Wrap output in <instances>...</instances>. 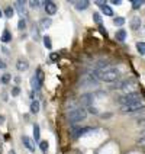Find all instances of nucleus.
Here are the masks:
<instances>
[{
  "mask_svg": "<svg viewBox=\"0 0 145 154\" xmlns=\"http://www.w3.org/2000/svg\"><path fill=\"white\" fill-rule=\"evenodd\" d=\"M5 122V116L3 115H0V124H3Z\"/></svg>",
  "mask_w": 145,
  "mask_h": 154,
  "instance_id": "nucleus-36",
  "label": "nucleus"
},
{
  "mask_svg": "<svg viewBox=\"0 0 145 154\" xmlns=\"http://www.w3.org/2000/svg\"><path fill=\"white\" fill-rule=\"evenodd\" d=\"M48 147H50V144H48V141H45V140L39 143V148H41L42 153H47V151H48Z\"/></svg>",
  "mask_w": 145,
  "mask_h": 154,
  "instance_id": "nucleus-24",
  "label": "nucleus"
},
{
  "mask_svg": "<svg viewBox=\"0 0 145 154\" xmlns=\"http://www.w3.org/2000/svg\"><path fill=\"white\" fill-rule=\"evenodd\" d=\"M144 102H134V103H129V105H123V106H120L119 111L120 113H134V115H137L139 113V111L142 112L144 111Z\"/></svg>",
  "mask_w": 145,
  "mask_h": 154,
  "instance_id": "nucleus-5",
  "label": "nucleus"
},
{
  "mask_svg": "<svg viewBox=\"0 0 145 154\" xmlns=\"http://www.w3.org/2000/svg\"><path fill=\"white\" fill-rule=\"evenodd\" d=\"M34 143H41V129L38 124L34 125Z\"/></svg>",
  "mask_w": 145,
  "mask_h": 154,
  "instance_id": "nucleus-15",
  "label": "nucleus"
},
{
  "mask_svg": "<svg viewBox=\"0 0 145 154\" xmlns=\"http://www.w3.org/2000/svg\"><path fill=\"white\" fill-rule=\"evenodd\" d=\"M44 8H45V12H47V15H50V16H52V15H55V13H57V5H55L54 2H51V0L45 2Z\"/></svg>",
  "mask_w": 145,
  "mask_h": 154,
  "instance_id": "nucleus-8",
  "label": "nucleus"
},
{
  "mask_svg": "<svg viewBox=\"0 0 145 154\" xmlns=\"http://www.w3.org/2000/svg\"><path fill=\"white\" fill-rule=\"evenodd\" d=\"M9 154H16V153H15V151H13V150H10V153H9Z\"/></svg>",
  "mask_w": 145,
  "mask_h": 154,
  "instance_id": "nucleus-38",
  "label": "nucleus"
},
{
  "mask_svg": "<svg viewBox=\"0 0 145 154\" xmlns=\"http://www.w3.org/2000/svg\"><path fill=\"white\" fill-rule=\"evenodd\" d=\"M15 82H16L17 85H19V83H20V79H19V77H15Z\"/></svg>",
  "mask_w": 145,
  "mask_h": 154,
  "instance_id": "nucleus-37",
  "label": "nucleus"
},
{
  "mask_svg": "<svg viewBox=\"0 0 145 154\" xmlns=\"http://www.w3.org/2000/svg\"><path fill=\"white\" fill-rule=\"evenodd\" d=\"M116 39L120 41V42H123V41L126 39V32H125L123 29H119V31L116 32Z\"/></svg>",
  "mask_w": 145,
  "mask_h": 154,
  "instance_id": "nucleus-18",
  "label": "nucleus"
},
{
  "mask_svg": "<svg viewBox=\"0 0 145 154\" xmlns=\"http://www.w3.org/2000/svg\"><path fill=\"white\" fill-rule=\"evenodd\" d=\"M112 89H118L122 90L123 93H131V92H137V82L134 79H126V80H120L113 83Z\"/></svg>",
  "mask_w": 145,
  "mask_h": 154,
  "instance_id": "nucleus-2",
  "label": "nucleus"
},
{
  "mask_svg": "<svg viewBox=\"0 0 145 154\" xmlns=\"http://www.w3.org/2000/svg\"><path fill=\"white\" fill-rule=\"evenodd\" d=\"M3 16V12H2V10H0V17Z\"/></svg>",
  "mask_w": 145,
  "mask_h": 154,
  "instance_id": "nucleus-39",
  "label": "nucleus"
},
{
  "mask_svg": "<svg viewBox=\"0 0 145 154\" xmlns=\"http://www.w3.org/2000/svg\"><path fill=\"white\" fill-rule=\"evenodd\" d=\"M142 5H144V2H142V0H134V2H132V9H134V10H137V9H139Z\"/></svg>",
  "mask_w": 145,
  "mask_h": 154,
  "instance_id": "nucleus-27",
  "label": "nucleus"
},
{
  "mask_svg": "<svg viewBox=\"0 0 145 154\" xmlns=\"http://www.w3.org/2000/svg\"><path fill=\"white\" fill-rule=\"evenodd\" d=\"M10 79H12V76L9 73H6V74H3V76L0 77V83L2 85H8L9 82H10Z\"/></svg>",
  "mask_w": 145,
  "mask_h": 154,
  "instance_id": "nucleus-23",
  "label": "nucleus"
},
{
  "mask_svg": "<svg viewBox=\"0 0 145 154\" xmlns=\"http://www.w3.org/2000/svg\"><path fill=\"white\" fill-rule=\"evenodd\" d=\"M94 131V128L92 127H80V125H76V127H73V128L70 129V135L77 140V138H80L81 135H86V134H89V132H92Z\"/></svg>",
  "mask_w": 145,
  "mask_h": 154,
  "instance_id": "nucleus-6",
  "label": "nucleus"
},
{
  "mask_svg": "<svg viewBox=\"0 0 145 154\" xmlns=\"http://www.w3.org/2000/svg\"><path fill=\"white\" fill-rule=\"evenodd\" d=\"M34 79H35V82H36L38 89H41V87L44 86V80H45V76H44L42 69H36V71H35V74H34Z\"/></svg>",
  "mask_w": 145,
  "mask_h": 154,
  "instance_id": "nucleus-7",
  "label": "nucleus"
},
{
  "mask_svg": "<svg viewBox=\"0 0 145 154\" xmlns=\"http://www.w3.org/2000/svg\"><path fill=\"white\" fill-rule=\"evenodd\" d=\"M6 69V63L3 60H0V70H5Z\"/></svg>",
  "mask_w": 145,
  "mask_h": 154,
  "instance_id": "nucleus-33",
  "label": "nucleus"
},
{
  "mask_svg": "<svg viewBox=\"0 0 145 154\" xmlns=\"http://www.w3.org/2000/svg\"><path fill=\"white\" fill-rule=\"evenodd\" d=\"M13 15H15V10H13V8L8 6V8L5 9V16H6V17H13Z\"/></svg>",
  "mask_w": 145,
  "mask_h": 154,
  "instance_id": "nucleus-25",
  "label": "nucleus"
},
{
  "mask_svg": "<svg viewBox=\"0 0 145 154\" xmlns=\"http://www.w3.org/2000/svg\"><path fill=\"white\" fill-rule=\"evenodd\" d=\"M22 144H23V147L28 148L31 153H35V143H34V140H32V138L23 135V137H22Z\"/></svg>",
  "mask_w": 145,
  "mask_h": 154,
  "instance_id": "nucleus-9",
  "label": "nucleus"
},
{
  "mask_svg": "<svg viewBox=\"0 0 145 154\" xmlns=\"http://www.w3.org/2000/svg\"><path fill=\"white\" fill-rule=\"evenodd\" d=\"M67 118L71 124H78L87 119V111L83 106H77L74 111H70V113L67 115Z\"/></svg>",
  "mask_w": 145,
  "mask_h": 154,
  "instance_id": "nucleus-3",
  "label": "nucleus"
},
{
  "mask_svg": "<svg viewBox=\"0 0 145 154\" xmlns=\"http://www.w3.org/2000/svg\"><path fill=\"white\" fill-rule=\"evenodd\" d=\"M100 9H102V12L106 15V16H113V10H112V9L109 8L106 3H104V5H102V6H100Z\"/></svg>",
  "mask_w": 145,
  "mask_h": 154,
  "instance_id": "nucleus-17",
  "label": "nucleus"
},
{
  "mask_svg": "<svg viewBox=\"0 0 145 154\" xmlns=\"http://www.w3.org/2000/svg\"><path fill=\"white\" fill-rule=\"evenodd\" d=\"M0 41H2V42H5V44H8V42L12 41V35H10V32H9L8 29H5V31H3V35L0 36Z\"/></svg>",
  "mask_w": 145,
  "mask_h": 154,
  "instance_id": "nucleus-16",
  "label": "nucleus"
},
{
  "mask_svg": "<svg viewBox=\"0 0 145 154\" xmlns=\"http://www.w3.org/2000/svg\"><path fill=\"white\" fill-rule=\"evenodd\" d=\"M122 2L120 0H112V5H120Z\"/></svg>",
  "mask_w": 145,
  "mask_h": 154,
  "instance_id": "nucleus-35",
  "label": "nucleus"
},
{
  "mask_svg": "<svg viewBox=\"0 0 145 154\" xmlns=\"http://www.w3.org/2000/svg\"><path fill=\"white\" fill-rule=\"evenodd\" d=\"M25 28H26V20L25 19H20V20L17 22V29L22 31V29H25Z\"/></svg>",
  "mask_w": 145,
  "mask_h": 154,
  "instance_id": "nucleus-30",
  "label": "nucleus"
},
{
  "mask_svg": "<svg viewBox=\"0 0 145 154\" xmlns=\"http://www.w3.org/2000/svg\"><path fill=\"white\" fill-rule=\"evenodd\" d=\"M31 112L32 113H38L39 112V102L38 100H32L31 102Z\"/></svg>",
  "mask_w": 145,
  "mask_h": 154,
  "instance_id": "nucleus-19",
  "label": "nucleus"
},
{
  "mask_svg": "<svg viewBox=\"0 0 145 154\" xmlns=\"http://www.w3.org/2000/svg\"><path fill=\"white\" fill-rule=\"evenodd\" d=\"M123 23H125V17L116 16L115 19H113V25H115V26H122Z\"/></svg>",
  "mask_w": 145,
  "mask_h": 154,
  "instance_id": "nucleus-20",
  "label": "nucleus"
},
{
  "mask_svg": "<svg viewBox=\"0 0 145 154\" xmlns=\"http://www.w3.org/2000/svg\"><path fill=\"white\" fill-rule=\"evenodd\" d=\"M144 150H145V148H144Z\"/></svg>",
  "mask_w": 145,
  "mask_h": 154,
  "instance_id": "nucleus-40",
  "label": "nucleus"
},
{
  "mask_svg": "<svg viewBox=\"0 0 145 154\" xmlns=\"http://www.w3.org/2000/svg\"><path fill=\"white\" fill-rule=\"evenodd\" d=\"M73 3H74V6H76L77 10H80V12L90 6V3H89L87 0H81V2H73Z\"/></svg>",
  "mask_w": 145,
  "mask_h": 154,
  "instance_id": "nucleus-13",
  "label": "nucleus"
},
{
  "mask_svg": "<svg viewBox=\"0 0 145 154\" xmlns=\"http://www.w3.org/2000/svg\"><path fill=\"white\" fill-rule=\"evenodd\" d=\"M80 102H81V105H84V106H92V103H93V94H90V93L83 94L81 99H80Z\"/></svg>",
  "mask_w": 145,
  "mask_h": 154,
  "instance_id": "nucleus-11",
  "label": "nucleus"
},
{
  "mask_svg": "<svg viewBox=\"0 0 145 154\" xmlns=\"http://www.w3.org/2000/svg\"><path fill=\"white\" fill-rule=\"evenodd\" d=\"M93 19H94V22L97 23V26H100L102 25V17H100V15L96 12V13H93Z\"/></svg>",
  "mask_w": 145,
  "mask_h": 154,
  "instance_id": "nucleus-29",
  "label": "nucleus"
},
{
  "mask_svg": "<svg viewBox=\"0 0 145 154\" xmlns=\"http://www.w3.org/2000/svg\"><path fill=\"white\" fill-rule=\"evenodd\" d=\"M16 70L17 71H26L29 70V61L26 58H19L16 61Z\"/></svg>",
  "mask_w": 145,
  "mask_h": 154,
  "instance_id": "nucleus-10",
  "label": "nucleus"
},
{
  "mask_svg": "<svg viewBox=\"0 0 145 154\" xmlns=\"http://www.w3.org/2000/svg\"><path fill=\"white\" fill-rule=\"evenodd\" d=\"M137 146L141 147V148H145V135H141V137L137 140Z\"/></svg>",
  "mask_w": 145,
  "mask_h": 154,
  "instance_id": "nucleus-28",
  "label": "nucleus"
},
{
  "mask_svg": "<svg viewBox=\"0 0 145 154\" xmlns=\"http://www.w3.org/2000/svg\"><path fill=\"white\" fill-rule=\"evenodd\" d=\"M15 8L19 10V13H22V15L25 13V3L23 2H16L15 3Z\"/></svg>",
  "mask_w": 145,
  "mask_h": 154,
  "instance_id": "nucleus-21",
  "label": "nucleus"
},
{
  "mask_svg": "<svg viewBox=\"0 0 145 154\" xmlns=\"http://www.w3.org/2000/svg\"><path fill=\"white\" fill-rule=\"evenodd\" d=\"M52 20L50 19V17H42L41 20H39V28L42 29V31H45V29H48L50 26H51Z\"/></svg>",
  "mask_w": 145,
  "mask_h": 154,
  "instance_id": "nucleus-14",
  "label": "nucleus"
},
{
  "mask_svg": "<svg viewBox=\"0 0 145 154\" xmlns=\"http://www.w3.org/2000/svg\"><path fill=\"white\" fill-rule=\"evenodd\" d=\"M19 93H20V89H19L17 86L12 89V96H15V97H16V96H19Z\"/></svg>",
  "mask_w": 145,
  "mask_h": 154,
  "instance_id": "nucleus-32",
  "label": "nucleus"
},
{
  "mask_svg": "<svg viewBox=\"0 0 145 154\" xmlns=\"http://www.w3.org/2000/svg\"><path fill=\"white\" fill-rule=\"evenodd\" d=\"M44 45H45V48H48V50H51L52 48V41H51V38H50L48 35L44 36Z\"/></svg>",
  "mask_w": 145,
  "mask_h": 154,
  "instance_id": "nucleus-22",
  "label": "nucleus"
},
{
  "mask_svg": "<svg viewBox=\"0 0 145 154\" xmlns=\"http://www.w3.org/2000/svg\"><path fill=\"white\" fill-rule=\"evenodd\" d=\"M39 5H41V3H39L38 0H31V2H29V6H31V8H32V9L39 8Z\"/></svg>",
  "mask_w": 145,
  "mask_h": 154,
  "instance_id": "nucleus-31",
  "label": "nucleus"
},
{
  "mask_svg": "<svg viewBox=\"0 0 145 154\" xmlns=\"http://www.w3.org/2000/svg\"><path fill=\"white\" fill-rule=\"evenodd\" d=\"M139 28H141V17L134 16L131 19V29H132V31H138Z\"/></svg>",
  "mask_w": 145,
  "mask_h": 154,
  "instance_id": "nucleus-12",
  "label": "nucleus"
},
{
  "mask_svg": "<svg viewBox=\"0 0 145 154\" xmlns=\"http://www.w3.org/2000/svg\"><path fill=\"white\" fill-rule=\"evenodd\" d=\"M93 76L104 83H116L118 79L120 77V70L118 67H107V69L99 70L96 69L93 71Z\"/></svg>",
  "mask_w": 145,
  "mask_h": 154,
  "instance_id": "nucleus-1",
  "label": "nucleus"
},
{
  "mask_svg": "<svg viewBox=\"0 0 145 154\" xmlns=\"http://www.w3.org/2000/svg\"><path fill=\"white\" fill-rule=\"evenodd\" d=\"M118 102L120 103V106L123 105H129L134 102H142V94L139 92H131V93H123L118 97Z\"/></svg>",
  "mask_w": 145,
  "mask_h": 154,
  "instance_id": "nucleus-4",
  "label": "nucleus"
},
{
  "mask_svg": "<svg viewBox=\"0 0 145 154\" xmlns=\"http://www.w3.org/2000/svg\"><path fill=\"white\" fill-rule=\"evenodd\" d=\"M137 50L141 55H145V42H138L137 44Z\"/></svg>",
  "mask_w": 145,
  "mask_h": 154,
  "instance_id": "nucleus-26",
  "label": "nucleus"
},
{
  "mask_svg": "<svg viewBox=\"0 0 145 154\" xmlns=\"http://www.w3.org/2000/svg\"><path fill=\"white\" fill-rule=\"evenodd\" d=\"M57 57H58L57 54H51V61H55L57 60Z\"/></svg>",
  "mask_w": 145,
  "mask_h": 154,
  "instance_id": "nucleus-34",
  "label": "nucleus"
}]
</instances>
